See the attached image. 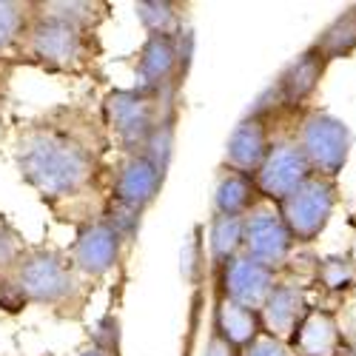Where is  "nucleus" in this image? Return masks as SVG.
I'll list each match as a JSON object with an SVG mask.
<instances>
[{
  "instance_id": "obj_2",
  "label": "nucleus",
  "mask_w": 356,
  "mask_h": 356,
  "mask_svg": "<svg viewBox=\"0 0 356 356\" xmlns=\"http://www.w3.org/2000/svg\"><path fill=\"white\" fill-rule=\"evenodd\" d=\"M0 285L23 305H40L63 316H77L86 305V277L74 268L66 251L23 248L12 268L0 277Z\"/></svg>"
},
{
  "instance_id": "obj_6",
  "label": "nucleus",
  "mask_w": 356,
  "mask_h": 356,
  "mask_svg": "<svg viewBox=\"0 0 356 356\" xmlns=\"http://www.w3.org/2000/svg\"><path fill=\"white\" fill-rule=\"evenodd\" d=\"M300 143L302 154L308 160V165L314 168V174L337 180L342 174V168L348 165L350 157V145H353V134L348 129L345 120H339L331 111H308L300 123V131L293 137Z\"/></svg>"
},
{
  "instance_id": "obj_30",
  "label": "nucleus",
  "mask_w": 356,
  "mask_h": 356,
  "mask_svg": "<svg viewBox=\"0 0 356 356\" xmlns=\"http://www.w3.org/2000/svg\"><path fill=\"white\" fill-rule=\"evenodd\" d=\"M12 69H15V63H12V60H6V57H0V97L6 95V86H9Z\"/></svg>"
},
{
  "instance_id": "obj_20",
  "label": "nucleus",
  "mask_w": 356,
  "mask_h": 356,
  "mask_svg": "<svg viewBox=\"0 0 356 356\" xmlns=\"http://www.w3.org/2000/svg\"><path fill=\"white\" fill-rule=\"evenodd\" d=\"M325 60H339L356 51V6L345 9L342 15H337L328 26L319 32V38L311 43Z\"/></svg>"
},
{
  "instance_id": "obj_28",
  "label": "nucleus",
  "mask_w": 356,
  "mask_h": 356,
  "mask_svg": "<svg viewBox=\"0 0 356 356\" xmlns=\"http://www.w3.org/2000/svg\"><path fill=\"white\" fill-rule=\"evenodd\" d=\"M202 356H240V350H236L234 345H228L220 334L211 331L209 342H205V353H202Z\"/></svg>"
},
{
  "instance_id": "obj_17",
  "label": "nucleus",
  "mask_w": 356,
  "mask_h": 356,
  "mask_svg": "<svg viewBox=\"0 0 356 356\" xmlns=\"http://www.w3.org/2000/svg\"><path fill=\"white\" fill-rule=\"evenodd\" d=\"M262 202L257 180L251 174L234 171V168H220L214 194H211V209L217 217H248L257 205Z\"/></svg>"
},
{
  "instance_id": "obj_22",
  "label": "nucleus",
  "mask_w": 356,
  "mask_h": 356,
  "mask_svg": "<svg viewBox=\"0 0 356 356\" xmlns=\"http://www.w3.org/2000/svg\"><path fill=\"white\" fill-rule=\"evenodd\" d=\"M243 254V220L240 217H211L209 222V257L214 268H222Z\"/></svg>"
},
{
  "instance_id": "obj_12",
  "label": "nucleus",
  "mask_w": 356,
  "mask_h": 356,
  "mask_svg": "<svg viewBox=\"0 0 356 356\" xmlns=\"http://www.w3.org/2000/svg\"><path fill=\"white\" fill-rule=\"evenodd\" d=\"M220 285H222L225 300L240 302L251 311H259L277 285V271L240 254L220 268Z\"/></svg>"
},
{
  "instance_id": "obj_5",
  "label": "nucleus",
  "mask_w": 356,
  "mask_h": 356,
  "mask_svg": "<svg viewBox=\"0 0 356 356\" xmlns=\"http://www.w3.org/2000/svg\"><path fill=\"white\" fill-rule=\"evenodd\" d=\"M191 60V32L180 29L174 35H148L134 60V80L140 92L152 95H174L186 77Z\"/></svg>"
},
{
  "instance_id": "obj_26",
  "label": "nucleus",
  "mask_w": 356,
  "mask_h": 356,
  "mask_svg": "<svg viewBox=\"0 0 356 356\" xmlns=\"http://www.w3.org/2000/svg\"><path fill=\"white\" fill-rule=\"evenodd\" d=\"M20 251H23L20 236H17L15 228L3 220V214H0V277H3V274L12 268V262L17 259Z\"/></svg>"
},
{
  "instance_id": "obj_29",
  "label": "nucleus",
  "mask_w": 356,
  "mask_h": 356,
  "mask_svg": "<svg viewBox=\"0 0 356 356\" xmlns=\"http://www.w3.org/2000/svg\"><path fill=\"white\" fill-rule=\"evenodd\" d=\"M77 356H117V350L114 348H108V345H100V342H92V345H86Z\"/></svg>"
},
{
  "instance_id": "obj_24",
  "label": "nucleus",
  "mask_w": 356,
  "mask_h": 356,
  "mask_svg": "<svg viewBox=\"0 0 356 356\" xmlns=\"http://www.w3.org/2000/svg\"><path fill=\"white\" fill-rule=\"evenodd\" d=\"M316 282L328 291V293H342L350 291L356 285V262L350 257L334 254V257H325L316 265Z\"/></svg>"
},
{
  "instance_id": "obj_3",
  "label": "nucleus",
  "mask_w": 356,
  "mask_h": 356,
  "mask_svg": "<svg viewBox=\"0 0 356 356\" xmlns=\"http://www.w3.org/2000/svg\"><path fill=\"white\" fill-rule=\"evenodd\" d=\"M97 57L100 43L95 32H86L80 26L40 15L35 9V17L29 23L20 49V60L60 74H86L95 69Z\"/></svg>"
},
{
  "instance_id": "obj_8",
  "label": "nucleus",
  "mask_w": 356,
  "mask_h": 356,
  "mask_svg": "<svg viewBox=\"0 0 356 356\" xmlns=\"http://www.w3.org/2000/svg\"><path fill=\"white\" fill-rule=\"evenodd\" d=\"M163 180H165V171L157 163L148 160L143 152L120 154L117 165L111 168L108 205L111 209H123L129 214L143 217V211L157 200V194L163 188Z\"/></svg>"
},
{
  "instance_id": "obj_23",
  "label": "nucleus",
  "mask_w": 356,
  "mask_h": 356,
  "mask_svg": "<svg viewBox=\"0 0 356 356\" xmlns=\"http://www.w3.org/2000/svg\"><path fill=\"white\" fill-rule=\"evenodd\" d=\"M183 3H171V0H140L134 3L137 20L148 35H174L183 29Z\"/></svg>"
},
{
  "instance_id": "obj_9",
  "label": "nucleus",
  "mask_w": 356,
  "mask_h": 356,
  "mask_svg": "<svg viewBox=\"0 0 356 356\" xmlns=\"http://www.w3.org/2000/svg\"><path fill=\"white\" fill-rule=\"evenodd\" d=\"M293 236L285 228L277 205L259 202L257 209L243 217V254L268 265V268H282L293 254Z\"/></svg>"
},
{
  "instance_id": "obj_10",
  "label": "nucleus",
  "mask_w": 356,
  "mask_h": 356,
  "mask_svg": "<svg viewBox=\"0 0 356 356\" xmlns=\"http://www.w3.org/2000/svg\"><path fill=\"white\" fill-rule=\"evenodd\" d=\"M314 177V168L308 165L302 148L296 140H274L268 157H265L262 168L254 174L257 188L262 202L280 205L291 191H296L305 180Z\"/></svg>"
},
{
  "instance_id": "obj_27",
  "label": "nucleus",
  "mask_w": 356,
  "mask_h": 356,
  "mask_svg": "<svg viewBox=\"0 0 356 356\" xmlns=\"http://www.w3.org/2000/svg\"><path fill=\"white\" fill-rule=\"evenodd\" d=\"M240 356H293V350L282 339H274L268 334H259L248 348L240 350Z\"/></svg>"
},
{
  "instance_id": "obj_15",
  "label": "nucleus",
  "mask_w": 356,
  "mask_h": 356,
  "mask_svg": "<svg viewBox=\"0 0 356 356\" xmlns=\"http://www.w3.org/2000/svg\"><path fill=\"white\" fill-rule=\"evenodd\" d=\"M308 311V296L305 288L296 282H280L268 293V300L259 308V322H262V334H268L274 339L291 342L296 325L302 322Z\"/></svg>"
},
{
  "instance_id": "obj_16",
  "label": "nucleus",
  "mask_w": 356,
  "mask_h": 356,
  "mask_svg": "<svg viewBox=\"0 0 356 356\" xmlns=\"http://www.w3.org/2000/svg\"><path fill=\"white\" fill-rule=\"evenodd\" d=\"M288 345L293 356H337L342 348L337 316L328 308H308Z\"/></svg>"
},
{
  "instance_id": "obj_1",
  "label": "nucleus",
  "mask_w": 356,
  "mask_h": 356,
  "mask_svg": "<svg viewBox=\"0 0 356 356\" xmlns=\"http://www.w3.org/2000/svg\"><path fill=\"white\" fill-rule=\"evenodd\" d=\"M106 148L103 120L80 106H57L17 131L15 165L60 220L77 217V211L95 220L108 205Z\"/></svg>"
},
{
  "instance_id": "obj_25",
  "label": "nucleus",
  "mask_w": 356,
  "mask_h": 356,
  "mask_svg": "<svg viewBox=\"0 0 356 356\" xmlns=\"http://www.w3.org/2000/svg\"><path fill=\"white\" fill-rule=\"evenodd\" d=\"M171 152H174V111L163 117L160 126L152 131V137H148V143L143 148V154L152 163H157L163 171L171 163Z\"/></svg>"
},
{
  "instance_id": "obj_21",
  "label": "nucleus",
  "mask_w": 356,
  "mask_h": 356,
  "mask_svg": "<svg viewBox=\"0 0 356 356\" xmlns=\"http://www.w3.org/2000/svg\"><path fill=\"white\" fill-rule=\"evenodd\" d=\"M35 9L40 15L80 26L86 32H97V26L108 15V3H95V0H40V3H35Z\"/></svg>"
},
{
  "instance_id": "obj_14",
  "label": "nucleus",
  "mask_w": 356,
  "mask_h": 356,
  "mask_svg": "<svg viewBox=\"0 0 356 356\" xmlns=\"http://www.w3.org/2000/svg\"><path fill=\"white\" fill-rule=\"evenodd\" d=\"M325 66H328V60H325L314 46H308L305 51L296 54L293 60L280 72V77L271 83L277 88L280 100H282V108L305 106L316 95V88L325 77Z\"/></svg>"
},
{
  "instance_id": "obj_13",
  "label": "nucleus",
  "mask_w": 356,
  "mask_h": 356,
  "mask_svg": "<svg viewBox=\"0 0 356 356\" xmlns=\"http://www.w3.org/2000/svg\"><path fill=\"white\" fill-rule=\"evenodd\" d=\"M274 145L271 137V120L257 114H245L240 123L234 126V131L228 134L225 143V168L243 171V174H257L268 157Z\"/></svg>"
},
{
  "instance_id": "obj_18",
  "label": "nucleus",
  "mask_w": 356,
  "mask_h": 356,
  "mask_svg": "<svg viewBox=\"0 0 356 356\" xmlns=\"http://www.w3.org/2000/svg\"><path fill=\"white\" fill-rule=\"evenodd\" d=\"M214 334H220L236 350L248 348L262 334L259 311H251L240 302H231V300H225V296H220L217 308H214Z\"/></svg>"
},
{
  "instance_id": "obj_19",
  "label": "nucleus",
  "mask_w": 356,
  "mask_h": 356,
  "mask_svg": "<svg viewBox=\"0 0 356 356\" xmlns=\"http://www.w3.org/2000/svg\"><path fill=\"white\" fill-rule=\"evenodd\" d=\"M32 17H35V3L0 0V57H6L12 63L20 60V49Z\"/></svg>"
},
{
  "instance_id": "obj_31",
  "label": "nucleus",
  "mask_w": 356,
  "mask_h": 356,
  "mask_svg": "<svg viewBox=\"0 0 356 356\" xmlns=\"http://www.w3.org/2000/svg\"><path fill=\"white\" fill-rule=\"evenodd\" d=\"M3 123H6V114H3V97H0V134H3Z\"/></svg>"
},
{
  "instance_id": "obj_7",
  "label": "nucleus",
  "mask_w": 356,
  "mask_h": 356,
  "mask_svg": "<svg viewBox=\"0 0 356 356\" xmlns=\"http://www.w3.org/2000/svg\"><path fill=\"white\" fill-rule=\"evenodd\" d=\"M337 200H339L337 180L314 174L311 180H305L300 188L291 191L277 205V211L296 245H308V243L319 240V234L328 228V222L334 217Z\"/></svg>"
},
{
  "instance_id": "obj_4",
  "label": "nucleus",
  "mask_w": 356,
  "mask_h": 356,
  "mask_svg": "<svg viewBox=\"0 0 356 356\" xmlns=\"http://www.w3.org/2000/svg\"><path fill=\"white\" fill-rule=\"evenodd\" d=\"M174 95H152L140 88H114L103 97L106 134L120 145L123 154H137L145 148L152 131L165 114L174 111Z\"/></svg>"
},
{
  "instance_id": "obj_11",
  "label": "nucleus",
  "mask_w": 356,
  "mask_h": 356,
  "mask_svg": "<svg viewBox=\"0 0 356 356\" xmlns=\"http://www.w3.org/2000/svg\"><path fill=\"white\" fill-rule=\"evenodd\" d=\"M123 245H126L123 234L103 214V217H95L77 225V236H74L69 257L86 280H97V277H106L117 265Z\"/></svg>"
}]
</instances>
